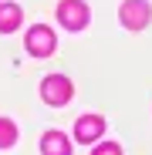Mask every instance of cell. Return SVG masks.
Masks as SVG:
<instances>
[{
	"label": "cell",
	"instance_id": "obj_1",
	"mask_svg": "<svg viewBox=\"0 0 152 155\" xmlns=\"http://www.w3.org/2000/svg\"><path fill=\"white\" fill-rule=\"evenodd\" d=\"M71 94H74V88H71V81L64 74H51V78H44L41 81V98L47 101V105H68L71 101Z\"/></svg>",
	"mask_w": 152,
	"mask_h": 155
},
{
	"label": "cell",
	"instance_id": "obj_2",
	"mask_svg": "<svg viewBox=\"0 0 152 155\" xmlns=\"http://www.w3.org/2000/svg\"><path fill=\"white\" fill-rule=\"evenodd\" d=\"M122 24L129 31H142L149 17H152V7H149V0H122V10H118Z\"/></svg>",
	"mask_w": 152,
	"mask_h": 155
},
{
	"label": "cell",
	"instance_id": "obj_3",
	"mask_svg": "<svg viewBox=\"0 0 152 155\" xmlns=\"http://www.w3.org/2000/svg\"><path fill=\"white\" fill-rule=\"evenodd\" d=\"M58 20L64 24L68 31H81L88 24V7L85 0H61L58 4Z\"/></svg>",
	"mask_w": 152,
	"mask_h": 155
},
{
	"label": "cell",
	"instance_id": "obj_4",
	"mask_svg": "<svg viewBox=\"0 0 152 155\" xmlns=\"http://www.w3.org/2000/svg\"><path fill=\"white\" fill-rule=\"evenodd\" d=\"M27 51L34 58H47L51 51H54V31L44 27V24H37V27L27 31Z\"/></svg>",
	"mask_w": 152,
	"mask_h": 155
},
{
	"label": "cell",
	"instance_id": "obj_5",
	"mask_svg": "<svg viewBox=\"0 0 152 155\" xmlns=\"http://www.w3.org/2000/svg\"><path fill=\"white\" fill-rule=\"evenodd\" d=\"M101 132H105V121H101L98 115H85V118H78V128H74V135H78L81 142H95Z\"/></svg>",
	"mask_w": 152,
	"mask_h": 155
},
{
	"label": "cell",
	"instance_id": "obj_6",
	"mask_svg": "<svg viewBox=\"0 0 152 155\" xmlns=\"http://www.w3.org/2000/svg\"><path fill=\"white\" fill-rule=\"evenodd\" d=\"M41 152H44V155H71L68 135H61V132H47V135H41Z\"/></svg>",
	"mask_w": 152,
	"mask_h": 155
},
{
	"label": "cell",
	"instance_id": "obj_7",
	"mask_svg": "<svg viewBox=\"0 0 152 155\" xmlns=\"http://www.w3.org/2000/svg\"><path fill=\"white\" fill-rule=\"evenodd\" d=\"M20 20H24V10H20L17 4H0V34L17 31Z\"/></svg>",
	"mask_w": 152,
	"mask_h": 155
},
{
	"label": "cell",
	"instance_id": "obj_8",
	"mask_svg": "<svg viewBox=\"0 0 152 155\" xmlns=\"http://www.w3.org/2000/svg\"><path fill=\"white\" fill-rule=\"evenodd\" d=\"M17 142V125L10 118H0V148H10Z\"/></svg>",
	"mask_w": 152,
	"mask_h": 155
},
{
	"label": "cell",
	"instance_id": "obj_9",
	"mask_svg": "<svg viewBox=\"0 0 152 155\" xmlns=\"http://www.w3.org/2000/svg\"><path fill=\"white\" fill-rule=\"evenodd\" d=\"M91 155H122V145H115V142H105V145H98Z\"/></svg>",
	"mask_w": 152,
	"mask_h": 155
}]
</instances>
